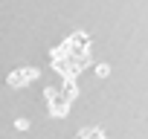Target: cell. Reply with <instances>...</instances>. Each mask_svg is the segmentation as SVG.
<instances>
[{"label": "cell", "mask_w": 148, "mask_h": 139, "mask_svg": "<svg viewBox=\"0 0 148 139\" xmlns=\"http://www.w3.org/2000/svg\"><path fill=\"white\" fill-rule=\"evenodd\" d=\"M44 99H47V110H49V116L61 119V116L70 113V104H73V102H70L58 87H47V90H44Z\"/></svg>", "instance_id": "obj_1"}, {"label": "cell", "mask_w": 148, "mask_h": 139, "mask_svg": "<svg viewBox=\"0 0 148 139\" xmlns=\"http://www.w3.org/2000/svg\"><path fill=\"white\" fill-rule=\"evenodd\" d=\"M38 78V70L35 67H23V70H12V73H9V78H6V84L9 87H26V84H32Z\"/></svg>", "instance_id": "obj_2"}, {"label": "cell", "mask_w": 148, "mask_h": 139, "mask_svg": "<svg viewBox=\"0 0 148 139\" xmlns=\"http://www.w3.org/2000/svg\"><path fill=\"white\" fill-rule=\"evenodd\" d=\"M58 90H61V93H64V96H67V99L73 102V99H76V96H79V81H76V78H64Z\"/></svg>", "instance_id": "obj_3"}, {"label": "cell", "mask_w": 148, "mask_h": 139, "mask_svg": "<svg viewBox=\"0 0 148 139\" xmlns=\"http://www.w3.org/2000/svg\"><path fill=\"white\" fill-rule=\"evenodd\" d=\"M108 73H110V67H108V64H96V76H99V78H105Z\"/></svg>", "instance_id": "obj_4"}, {"label": "cell", "mask_w": 148, "mask_h": 139, "mask_svg": "<svg viewBox=\"0 0 148 139\" xmlns=\"http://www.w3.org/2000/svg\"><path fill=\"white\" fill-rule=\"evenodd\" d=\"M15 130H29V119H15Z\"/></svg>", "instance_id": "obj_5"}]
</instances>
